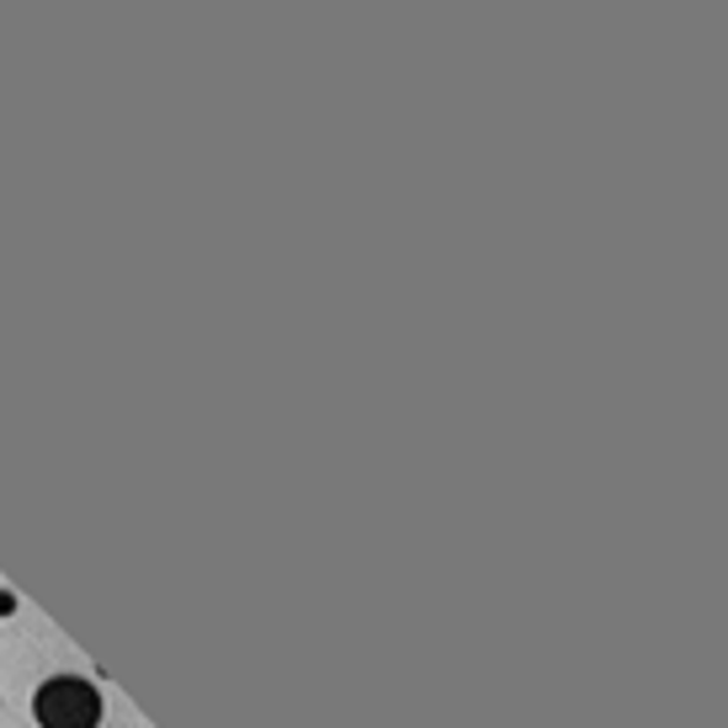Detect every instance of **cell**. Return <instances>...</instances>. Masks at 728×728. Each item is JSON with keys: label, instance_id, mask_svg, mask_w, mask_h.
I'll use <instances>...</instances> for the list:
<instances>
[{"label": "cell", "instance_id": "cell-1", "mask_svg": "<svg viewBox=\"0 0 728 728\" xmlns=\"http://www.w3.org/2000/svg\"><path fill=\"white\" fill-rule=\"evenodd\" d=\"M32 712H38V724L43 728H97L101 724V697H97V686H86V680L53 676V680L38 686Z\"/></svg>", "mask_w": 728, "mask_h": 728}]
</instances>
